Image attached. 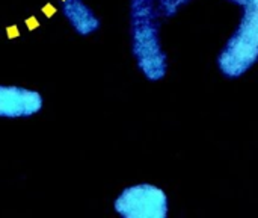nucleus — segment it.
I'll use <instances>...</instances> for the list:
<instances>
[{
    "label": "nucleus",
    "instance_id": "nucleus-4",
    "mask_svg": "<svg viewBox=\"0 0 258 218\" xmlns=\"http://www.w3.org/2000/svg\"><path fill=\"white\" fill-rule=\"evenodd\" d=\"M42 108V97L33 90L23 86L0 85V117L21 118L38 114Z\"/></svg>",
    "mask_w": 258,
    "mask_h": 218
},
{
    "label": "nucleus",
    "instance_id": "nucleus-2",
    "mask_svg": "<svg viewBox=\"0 0 258 218\" xmlns=\"http://www.w3.org/2000/svg\"><path fill=\"white\" fill-rule=\"evenodd\" d=\"M228 2L242 8V17L216 62L227 79H239L258 62V0Z\"/></svg>",
    "mask_w": 258,
    "mask_h": 218
},
{
    "label": "nucleus",
    "instance_id": "nucleus-6",
    "mask_svg": "<svg viewBox=\"0 0 258 218\" xmlns=\"http://www.w3.org/2000/svg\"><path fill=\"white\" fill-rule=\"evenodd\" d=\"M190 0H157V9L162 17H174L184 5H187Z\"/></svg>",
    "mask_w": 258,
    "mask_h": 218
},
{
    "label": "nucleus",
    "instance_id": "nucleus-3",
    "mask_svg": "<svg viewBox=\"0 0 258 218\" xmlns=\"http://www.w3.org/2000/svg\"><path fill=\"white\" fill-rule=\"evenodd\" d=\"M113 209L124 218H166L169 203L166 193L151 184L125 188L115 200Z\"/></svg>",
    "mask_w": 258,
    "mask_h": 218
},
{
    "label": "nucleus",
    "instance_id": "nucleus-1",
    "mask_svg": "<svg viewBox=\"0 0 258 218\" xmlns=\"http://www.w3.org/2000/svg\"><path fill=\"white\" fill-rule=\"evenodd\" d=\"M157 0H130L132 53L141 73L151 82L166 76L168 56L160 39Z\"/></svg>",
    "mask_w": 258,
    "mask_h": 218
},
{
    "label": "nucleus",
    "instance_id": "nucleus-5",
    "mask_svg": "<svg viewBox=\"0 0 258 218\" xmlns=\"http://www.w3.org/2000/svg\"><path fill=\"white\" fill-rule=\"evenodd\" d=\"M62 12L73 29L82 36L97 32L101 26L95 12L82 0H62Z\"/></svg>",
    "mask_w": 258,
    "mask_h": 218
}]
</instances>
